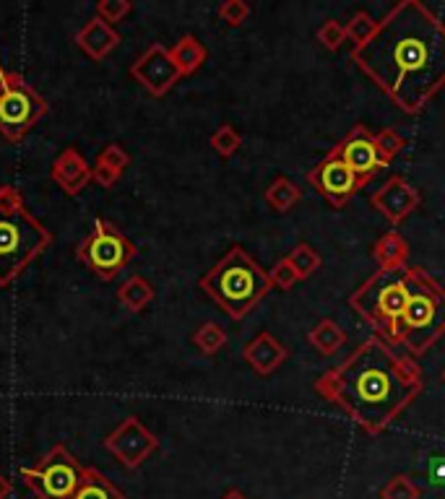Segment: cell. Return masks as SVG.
<instances>
[{
	"instance_id": "1",
	"label": "cell",
	"mask_w": 445,
	"mask_h": 499,
	"mask_svg": "<svg viewBox=\"0 0 445 499\" xmlns=\"http://www.w3.org/2000/svg\"><path fill=\"white\" fill-rule=\"evenodd\" d=\"M352 62L399 112L417 118L445 89V21L422 0H399Z\"/></svg>"
},
{
	"instance_id": "2",
	"label": "cell",
	"mask_w": 445,
	"mask_h": 499,
	"mask_svg": "<svg viewBox=\"0 0 445 499\" xmlns=\"http://www.w3.org/2000/svg\"><path fill=\"white\" fill-rule=\"evenodd\" d=\"M422 391L417 359L399 353L375 333L316 380V393L370 437L383 435Z\"/></svg>"
},
{
	"instance_id": "3",
	"label": "cell",
	"mask_w": 445,
	"mask_h": 499,
	"mask_svg": "<svg viewBox=\"0 0 445 499\" xmlns=\"http://www.w3.org/2000/svg\"><path fill=\"white\" fill-rule=\"evenodd\" d=\"M198 287L230 320H245L274 289L269 270L242 245L227 250L224 258L198 278Z\"/></svg>"
},
{
	"instance_id": "4",
	"label": "cell",
	"mask_w": 445,
	"mask_h": 499,
	"mask_svg": "<svg viewBox=\"0 0 445 499\" xmlns=\"http://www.w3.org/2000/svg\"><path fill=\"white\" fill-rule=\"evenodd\" d=\"M445 335V287L422 266H412V291L403 307L393 346L409 356H422Z\"/></svg>"
},
{
	"instance_id": "5",
	"label": "cell",
	"mask_w": 445,
	"mask_h": 499,
	"mask_svg": "<svg viewBox=\"0 0 445 499\" xmlns=\"http://www.w3.org/2000/svg\"><path fill=\"white\" fill-rule=\"evenodd\" d=\"M409 291H412V266L378 268L352 291L349 307L360 315L375 335H381L385 344L393 346L399 320L409 302Z\"/></svg>"
},
{
	"instance_id": "6",
	"label": "cell",
	"mask_w": 445,
	"mask_h": 499,
	"mask_svg": "<svg viewBox=\"0 0 445 499\" xmlns=\"http://www.w3.org/2000/svg\"><path fill=\"white\" fill-rule=\"evenodd\" d=\"M50 245V229L26 208L0 213V287H11Z\"/></svg>"
},
{
	"instance_id": "7",
	"label": "cell",
	"mask_w": 445,
	"mask_h": 499,
	"mask_svg": "<svg viewBox=\"0 0 445 499\" xmlns=\"http://www.w3.org/2000/svg\"><path fill=\"white\" fill-rule=\"evenodd\" d=\"M84 476L86 468L65 445L50 447L34 466L22 471L24 484L37 499H73Z\"/></svg>"
},
{
	"instance_id": "8",
	"label": "cell",
	"mask_w": 445,
	"mask_h": 499,
	"mask_svg": "<svg viewBox=\"0 0 445 499\" xmlns=\"http://www.w3.org/2000/svg\"><path fill=\"white\" fill-rule=\"evenodd\" d=\"M136 252H138L136 245H133L112 221L97 219L91 231L79 242L76 258H79L97 278L112 281V278L136 258Z\"/></svg>"
},
{
	"instance_id": "9",
	"label": "cell",
	"mask_w": 445,
	"mask_h": 499,
	"mask_svg": "<svg viewBox=\"0 0 445 499\" xmlns=\"http://www.w3.org/2000/svg\"><path fill=\"white\" fill-rule=\"evenodd\" d=\"M47 112L50 104L43 94L14 73L8 86L0 91V136L11 144H19Z\"/></svg>"
},
{
	"instance_id": "10",
	"label": "cell",
	"mask_w": 445,
	"mask_h": 499,
	"mask_svg": "<svg viewBox=\"0 0 445 499\" xmlns=\"http://www.w3.org/2000/svg\"><path fill=\"white\" fill-rule=\"evenodd\" d=\"M105 447L109 456L115 457L123 468L136 471L138 466L147 463L151 453L159 450V439L148 429L147 424L138 416H128L123 419L109 435L105 437Z\"/></svg>"
},
{
	"instance_id": "11",
	"label": "cell",
	"mask_w": 445,
	"mask_h": 499,
	"mask_svg": "<svg viewBox=\"0 0 445 499\" xmlns=\"http://www.w3.org/2000/svg\"><path fill=\"white\" fill-rule=\"evenodd\" d=\"M328 154L341 159L365 183H370L381 169L391 165V162L383 159L381 148L375 144V133L362 123L352 125V130L341 138L339 144L331 146Z\"/></svg>"
},
{
	"instance_id": "12",
	"label": "cell",
	"mask_w": 445,
	"mask_h": 499,
	"mask_svg": "<svg viewBox=\"0 0 445 499\" xmlns=\"http://www.w3.org/2000/svg\"><path fill=\"white\" fill-rule=\"evenodd\" d=\"M308 183L316 187L320 198H326L334 208H344L367 183L357 177L341 159L326 154L318 165L308 172Z\"/></svg>"
},
{
	"instance_id": "13",
	"label": "cell",
	"mask_w": 445,
	"mask_h": 499,
	"mask_svg": "<svg viewBox=\"0 0 445 499\" xmlns=\"http://www.w3.org/2000/svg\"><path fill=\"white\" fill-rule=\"evenodd\" d=\"M130 76H133V81L141 83L151 97L170 94L172 86L183 79L177 65L172 62L170 47H165V44H148L130 65Z\"/></svg>"
},
{
	"instance_id": "14",
	"label": "cell",
	"mask_w": 445,
	"mask_h": 499,
	"mask_svg": "<svg viewBox=\"0 0 445 499\" xmlns=\"http://www.w3.org/2000/svg\"><path fill=\"white\" fill-rule=\"evenodd\" d=\"M370 203H373V208L381 213L383 219H388L393 227H399L420 208L422 195L409 180H403L402 174H393L370 195Z\"/></svg>"
},
{
	"instance_id": "15",
	"label": "cell",
	"mask_w": 445,
	"mask_h": 499,
	"mask_svg": "<svg viewBox=\"0 0 445 499\" xmlns=\"http://www.w3.org/2000/svg\"><path fill=\"white\" fill-rule=\"evenodd\" d=\"M50 177L65 195H79L91 183V166H89L81 151L65 148V151H61V156L52 162Z\"/></svg>"
},
{
	"instance_id": "16",
	"label": "cell",
	"mask_w": 445,
	"mask_h": 499,
	"mask_svg": "<svg viewBox=\"0 0 445 499\" xmlns=\"http://www.w3.org/2000/svg\"><path fill=\"white\" fill-rule=\"evenodd\" d=\"M242 359L251 364V370L255 374L269 377V374L276 372L289 359V349L281 341H276L271 333H258L253 341L245 344Z\"/></svg>"
},
{
	"instance_id": "17",
	"label": "cell",
	"mask_w": 445,
	"mask_h": 499,
	"mask_svg": "<svg viewBox=\"0 0 445 499\" xmlns=\"http://www.w3.org/2000/svg\"><path fill=\"white\" fill-rule=\"evenodd\" d=\"M76 44H79V50L84 52L89 61L94 62H102L120 44V34L105 24L102 19H89L81 26V32L76 34Z\"/></svg>"
},
{
	"instance_id": "18",
	"label": "cell",
	"mask_w": 445,
	"mask_h": 499,
	"mask_svg": "<svg viewBox=\"0 0 445 499\" xmlns=\"http://www.w3.org/2000/svg\"><path fill=\"white\" fill-rule=\"evenodd\" d=\"M373 258L378 268H403L409 263V242L396 229L385 231L373 245Z\"/></svg>"
},
{
	"instance_id": "19",
	"label": "cell",
	"mask_w": 445,
	"mask_h": 499,
	"mask_svg": "<svg viewBox=\"0 0 445 499\" xmlns=\"http://www.w3.org/2000/svg\"><path fill=\"white\" fill-rule=\"evenodd\" d=\"M170 55L172 62L180 71V76H193L206 62V58H209L206 47L201 44L198 37H193V34H185V37H180V40L175 42L170 47Z\"/></svg>"
},
{
	"instance_id": "20",
	"label": "cell",
	"mask_w": 445,
	"mask_h": 499,
	"mask_svg": "<svg viewBox=\"0 0 445 499\" xmlns=\"http://www.w3.org/2000/svg\"><path fill=\"white\" fill-rule=\"evenodd\" d=\"M310 346L323 356H334L341 352V346L346 344V333L341 331V325L331 317H323L320 323L313 325V331L308 333Z\"/></svg>"
},
{
	"instance_id": "21",
	"label": "cell",
	"mask_w": 445,
	"mask_h": 499,
	"mask_svg": "<svg viewBox=\"0 0 445 499\" xmlns=\"http://www.w3.org/2000/svg\"><path fill=\"white\" fill-rule=\"evenodd\" d=\"M156 291L148 284L144 276H130L126 284L118 289V302L126 307L128 312H141L147 310L148 305L154 302Z\"/></svg>"
},
{
	"instance_id": "22",
	"label": "cell",
	"mask_w": 445,
	"mask_h": 499,
	"mask_svg": "<svg viewBox=\"0 0 445 499\" xmlns=\"http://www.w3.org/2000/svg\"><path fill=\"white\" fill-rule=\"evenodd\" d=\"M263 198H266V203L274 208V211L287 213V211H292L302 201V190L289 177H276L274 183L266 187Z\"/></svg>"
},
{
	"instance_id": "23",
	"label": "cell",
	"mask_w": 445,
	"mask_h": 499,
	"mask_svg": "<svg viewBox=\"0 0 445 499\" xmlns=\"http://www.w3.org/2000/svg\"><path fill=\"white\" fill-rule=\"evenodd\" d=\"M73 499H128L99 468H86V476Z\"/></svg>"
},
{
	"instance_id": "24",
	"label": "cell",
	"mask_w": 445,
	"mask_h": 499,
	"mask_svg": "<svg viewBox=\"0 0 445 499\" xmlns=\"http://www.w3.org/2000/svg\"><path fill=\"white\" fill-rule=\"evenodd\" d=\"M193 344L204 356H213L227 346V331L219 323H204L198 331L193 333Z\"/></svg>"
},
{
	"instance_id": "25",
	"label": "cell",
	"mask_w": 445,
	"mask_h": 499,
	"mask_svg": "<svg viewBox=\"0 0 445 499\" xmlns=\"http://www.w3.org/2000/svg\"><path fill=\"white\" fill-rule=\"evenodd\" d=\"M287 260L292 263V268L299 273V278L305 281V278H310L313 273H318L320 266H323V258H320V252L310 242H299L289 255H287Z\"/></svg>"
},
{
	"instance_id": "26",
	"label": "cell",
	"mask_w": 445,
	"mask_h": 499,
	"mask_svg": "<svg viewBox=\"0 0 445 499\" xmlns=\"http://www.w3.org/2000/svg\"><path fill=\"white\" fill-rule=\"evenodd\" d=\"M378 24H381V21L375 19V16H370L367 11H357L352 19L344 24V29H346V40L355 42V47L367 44V42L375 37Z\"/></svg>"
},
{
	"instance_id": "27",
	"label": "cell",
	"mask_w": 445,
	"mask_h": 499,
	"mask_svg": "<svg viewBox=\"0 0 445 499\" xmlns=\"http://www.w3.org/2000/svg\"><path fill=\"white\" fill-rule=\"evenodd\" d=\"M209 144H212V148L219 154V156H222V159H230V156H234V154L240 151V146H242V136L234 130L232 125L224 123L213 130L212 138H209Z\"/></svg>"
},
{
	"instance_id": "28",
	"label": "cell",
	"mask_w": 445,
	"mask_h": 499,
	"mask_svg": "<svg viewBox=\"0 0 445 499\" xmlns=\"http://www.w3.org/2000/svg\"><path fill=\"white\" fill-rule=\"evenodd\" d=\"M422 497V489L412 481V476L406 474H396L391 476L381 489V499H420Z\"/></svg>"
},
{
	"instance_id": "29",
	"label": "cell",
	"mask_w": 445,
	"mask_h": 499,
	"mask_svg": "<svg viewBox=\"0 0 445 499\" xmlns=\"http://www.w3.org/2000/svg\"><path fill=\"white\" fill-rule=\"evenodd\" d=\"M316 40H318L326 50L336 52V50H341V44L346 42V29H344V24L336 19L323 21L320 29L316 32Z\"/></svg>"
},
{
	"instance_id": "30",
	"label": "cell",
	"mask_w": 445,
	"mask_h": 499,
	"mask_svg": "<svg viewBox=\"0 0 445 499\" xmlns=\"http://www.w3.org/2000/svg\"><path fill=\"white\" fill-rule=\"evenodd\" d=\"M269 278H271V287L279 291H289L292 287H295L297 281H302V278H299V273L292 268V263H289L287 258L276 260L274 268L269 270Z\"/></svg>"
},
{
	"instance_id": "31",
	"label": "cell",
	"mask_w": 445,
	"mask_h": 499,
	"mask_svg": "<svg viewBox=\"0 0 445 499\" xmlns=\"http://www.w3.org/2000/svg\"><path fill=\"white\" fill-rule=\"evenodd\" d=\"M375 144L381 148L383 159L385 162H391L393 156H399L403 151V146H406V138H403L399 130H393V127H383L381 133H375Z\"/></svg>"
},
{
	"instance_id": "32",
	"label": "cell",
	"mask_w": 445,
	"mask_h": 499,
	"mask_svg": "<svg viewBox=\"0 0 445 499\" xmlns=\"http://www.w3.org/2000/svg\"><path fill=\"white\" fill-rule=\"evenodd\" d=\"M97 165H105L109 166L112 172H118L120 177H123V172L130 165V154H128L126 148L120 144H109L105 146L102 151H99V156H97Z\"/></svg>"
},
{
	"instance_id": "33",
	"label": "cell",
	"mask_w": 445,
	"mask_h": 499,
	"mask_svg": "<svg viewBox=\"0 0 445 499\" xmlns=\"http://www.w3.org/2000/svg\"><path fill=\"white\" fill-rule=\"evenodd\" d=\"M130 11H133L130 0H99L97 3V19H102L109 26L126 19Z\"/></svg>"
},
{
	"instance_id": "34",
	"label": "cell",
	"mask_w": 445,
	"mask_h": 499,
	"mask_svg": "<svg viewBox=\"0 0 445 499\" xmlns=\"http://www.w3.org/2000/svg\"><path fill=\"white\" fill-rule=\"evenodd\" d=\"M216 14L227 26H242L251 16V5L245 0H224Z\"/></svg>"
},
{
	"instance_id": "35",
	"label": "cell",
	"mask_w": 445,
	"mask_h": 499,
	"mask_svg": "<svg viewBox=\"0 0 445 499\" xmlns=\"http://www.w3.org/2000/svg\"><path fill=\"white\" fill-rule=\"evenodd\" d=\"M24 195L22 190H16L14 185L0 187V213H19L24 211Z\"/></svg>"
},
{
	"instance_id": "36",
	"label": "cell",
	"mask_w": 445,
	"mask_h": 499,
	"mask_svg": "<svg viewBox=\"0 0 445 499\" xmlns=\"http://www.w3.org/2000/svg\"><path fill=\"white\" fill-rule=\"evenodd\" d=\"M118 180H120V174H118V172H112L109 166H105V165L91 166V183H97L99 187L109 190V187H115V183H118Z\"/></svg>"
},
{
	"instance_id": "37",
	"label": "cell",
	"mask_w": 445,
	"mask_h": 499,
	"mask_svg": "<svg viewBox=\"0 0 445 499\" xmlns=\"http://www.w3.org/2000/svg\"><path fill=\"white\" fill-rule=\"evenodd\" d=\"M11 489H14V486H11V481L5 478V474H0V499L8 497V494H11Z\"/></svg>"
},
{
	"instance_id": "38",
	"label": "cell",
	"mask_w": 445,
	"mask_h": 499,
	"mask_svg": "<svg viewBox=\"0 0 445 499\" xmlns=\"http://www.w3.org/2000/svg\"><path fill=\"white\" fill-rule=\"evenodd\" d=\"M11 76H14V73H11V71H5V68H3V62H0V91H3L5 86H8Z\"/></svg>"
},
{
	"instance_id": "39",
	"label": "cell",
	"mask_w": 445,
	"mask_h": 499,
	"mask_svg": "<svg viewBox=\"0 0 445 499\" xmlns=\"http://www.w3.org/2000/svg\"><path fill=\"white\" fill-rule=\"evenodd\" d=\"M222 499H248V497H245V494H242L240 489H230V492H227V494H224Z\"/></svg>"
},
{
	"instance_id": "40",
	"label": "cell",
	"mask_w": 445,
	"mask_h": 499,
	"mask_svg": "<svg viewBox=\"0 0 445 499\" xmlns=\"http://www.w3.org/2000/svg\"><path fill=\"white\" fill-rule=\"evenodd\" d=\"M443 382H445V370H443Z\"/></svg>"
}]
</instances>
